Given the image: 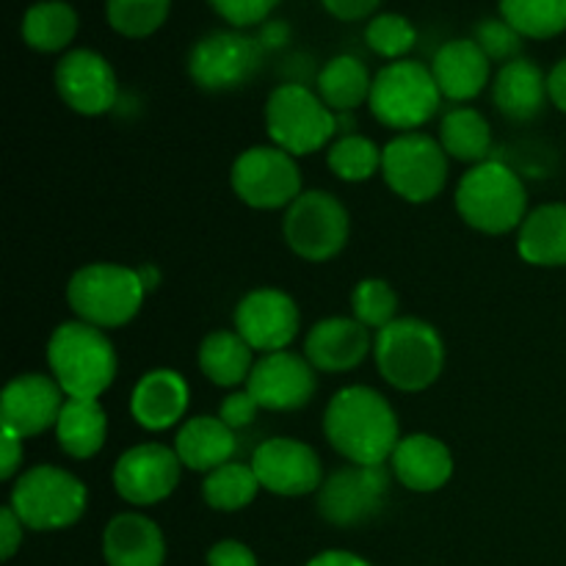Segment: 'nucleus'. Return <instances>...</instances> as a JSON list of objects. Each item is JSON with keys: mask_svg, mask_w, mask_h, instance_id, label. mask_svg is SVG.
I'll use <instances>...</instances> for the list:
<instances>
[{"mask_svg": "<svg viewBox=\"0 0 566 566\" xmlns=\"http://www.w3.org/2000/svg\"><path fill=\"white\" fill-rule=\"evenodd\" d=\"M457 213L484 235L520 230L528 216V193L514 169L501 160L473 166L457 186Z\"/></svg>", "mask_w": 566, "mask_h": 566, "instance_id": "20e7f679", "label": "nucleus"}, {"mask_svg": "<svg viewBox=\"0 0 566 566\" xmlns=\"http://www.w3.org/2000/svg\"><path fill=\"white\" fill-rule=\"evenodd\" d=\"M431 75H434L442 97L464 103L484 92L486 81H490V59L473 39H453L437 50Z\"/></svg>", "mask_w": 566, "mask_h": 566, "instance_id": "b1692460", "label": "nucleus"}, {"mask_svg": "<svg viewBox=\"0 0 566 566\" xmlns=\"http://www.w3.org/2000/svg\"><path fill=\"white\" fill-rule=\"evenodd\" d=\"M374 348L368 326L357 318H324L310 329L304 340V357L315 370L346 374L354 370Z\"/></svg>", "mask_w": 566, "mask_h": 566, "instance_id": "aec40b11", "label": "nucleus"}, {"mask_svg": "<svg viewBox=\"0 0 566 566\" xmlns=\"http://www.w3.org/2000/svg\"><path fill=\"white\" fill-rule=\"evenodd\" d=\"M376 368L381 379L401 392L429 390L446 368V343L440 332L420 318H396L376 332Z\"/></svg>", "mask_w": 566, "mask_h": 566, "instance_id": "7ed1b4c3", "label": "nucleus"}, {"mask_svg": "<svg viewBox=\"0 0 566 566\" xmlns=\"http://www.w3.org/2000/svg\"><path fill=\"white\" fill-rule=\"evenodd\" d=\"M352 310L359 324L379 332L398 318V293L390 282L370 276L352 291Z\"/></svg>", "mask_w": 566, "mask_h": 566, "instance_id": "e433bc0d", "label": "nucleus"}, {"mask_svg": "<svg viewBox=\"0 0 566 566\" xmlns=\"http://www.w3.org/2000/svg\"><path fill=\"white\" fill-rule=\"evenodd\" d=\"M61 385L44 374H22L6 385L0 398V431L20 437H36L42 431L55 429L59 415L64 409Z\"/></svg>", "mask_w": 566, "mask_h": 566, "instance_id": "a211bd4d", "label": "nucleus"}, {"mask_svg": "<svg viewBox=\"0 0 566 566\" xmlns=\"http://www.w3.org/2000/svg\"><path fill=\"white\" fill-rule=\"evenodd\" d=\"M321 3H324L326 11H329V14H335L337 20L354 22V20H363V17L374 14L376 6H379L381 0H321Z\"/></svg>", "mask_w": 566, "mask_h": 566, "instance_id": "a18cd8bd", "label": "nucleus"}, {"mask_svg": "<svg viewBox=\"0 0 566 566\" xmlns=\"http://www.w3.org/2000/svg\"><path fill=\"white\" fill-rule=\"evenodd\" d=\"M235 197L254 210L291 208L302 197V171L291 153L280 147H249L230 171Z\"/></svg>", "mask_w": 566, "mask_h": 566, "instance_id": "9b49d317", "label": "nucleus"}, {"mask_svg": "<svg viewBox=\"0 0 566 566\" xmlns=\"http://www.w3.org/2000/svg\"><path fill=\"white\" fill-rule=\"evenodd\" d=\"M247 390L260 409L269 412H296L313 401L318 390L315 368L307 357L293 352L263 354L249 374Z\"/></svg>", "mask_w": 566, "mask_h": 566, "instance_id": "dca6fc26", "label": "nucleus"}, {"mask_svg": "<svg viewBox=\"0 0 566 566\" xmlns=\"http://www.w3.org/2000/svg\"><path fill=\"white\" fill-rule=\"evenodd\" d=\"M169 6L171 0H105V17L122 36L144 39L164 25Z\"/></svg>", "mask_w": 566, "mask_h": 566, "instance_id": "c9c22d12", "label": "nucleus"}, {"mask_svg": "<svg viewBox=\"0 0 566 566\" xmlns=\"http://www.w3.org/2000/svg\"><path fill=\"white\" fill-rule=\"evenodd\" d=\"M265 127L274 147L291 155H313L337 133V116L302 83H282L265 103Z\"/></svg>", "mask_w": 566, "mask_h": 566, "instance_id": "6e6552de", "label": "nucleus"}, {"mask_svg": "<svg viewBox=\"0 0 566 566\" xmlns=\"http://www.w3.org/2000/svg\"><path fill=\"white\" fill-rule=\"evenodd\" d=\"M22 528H25V525L17 517L14 509L6 506L3 512H0V556H3V562H9L17 553V547L22 545Z\"/></svg>", "mask_w": 566, "mask_h": 566, "instance_id": "37998d69", "label": "nucleus"}, {"mask_svg": "<svg viewBox=\"0 0 566 566\" xmlns=\"http://www.w3.org/2000/svg\"><path fill=\"white\" fill-rule=\"evenodd\" d=\"M55 88L81 116H99L116 105L114 66L94 50H70L55 66Z\"/></svg>", "mask_w": 566, "mask_h": 566, "instance_id": "6ab92c4d", "label": "nucleus"}, {"mask_svg": "<svg viewBox=\"0 0 566 566\" xmlns=\"http://www.w3.org/2000/svg\"><path fill=\"white\" fill-rule=\"evenodd\" d=\"M48 363L66 398H99L116 379L114 343L86 321H66L50 335Z\"/></svg>", "mask_w": 566, "mask_h": 566, "instance_id": "f03ea898", "label": "nucleus"}, {"mask_svg": "<svg viewBox=\"0 0 566 566\" xmlns=\"http://www.w3.org/2000/svg\"><path fill=\"white\" fill-rule=\"evenodd\" d=\"M517 252L525 263L542 269L566 265V205H542L531 210L520 227Z\"/></svg>", "mask_w": 566, "mask_h": 566, "instance_id": "bb28decb", "label": "nucleus"}, {"mask_svg": "<svg viewBox=\"0 0 566 566\" xmlns=\"http://www.w3.org/2000/svg\"><path fill=\"white\" fill-rule=\"evenodd\" d=\"M390 492V473L385 464L368 468V464H348L335 470L324 479L318 490V512L326 523L337 528L368 523L381 512Z\"/></svg>", "mask_w": 566, "mask_h": 566, "instance_id": "ddd939ff", "label": "nucleus"}, {"mask_svg": "<svg viewBox=\"0 0 566 566\" xmlns=\"http://www.w3.org/2000/svg\"><path fill=\"white\" fill-rule=\"evenodd\" d=\"M547 94H551L553 105L566 114V59L558 61L551 75H547Z\"/></svg>", "mask_w": 566, "mask_h": 566, "instance_id": "49530a36", "label": "nucleus"}, {"mask_svg": "<svg viewBox=\"0 0 566 566\" xmlns=\"http://www.w3.org/2000/svg\"><path fill=\"white\" fill-rule=\"evenodd\" d=\"M103 556L108 566H164V534L144 514H116L103 531Z\"/></svg>", "mask_w": 566, "mask_h": 566, "instance_id": "5701e85b", "label": "nucleus"}, {"mask_svg": "<svg viewBox=\"0 0 566 566\" xmlns=\"http://www.w3.org/2000/svg\"><path fill=\"white\" fill-rule=\"evenodd\" d=\"M77 14L70 3L44 0L31 6L22 17V39L39 53H59L75 39Z\"/></svg>", "mask_w": 566, "mask_h": 566, "instance_id": "2f4dec72", "label": "nucleus"}, {"mask_svg": "<svg viewBox=\"0 0 566 566\" xmlns=\"http://www.w3.org/2000/svg\"><path fill=\"white\" fill-rule=\"evenodd\" d=\"M352 232L348 210L329 191H304L282 219V235L293 254L310 263H324L343 252Z\"/></svg>", "mask_w": 566, "mask_h": 566, "instance_id": "9d476101", "label": "nucleus"}, {"mask_svg": "<svg viewBox=\"0 0 566 566\" xmlns=\"http://www.w3.org/2000/svg\"><path fill=\"white\" fill-rule=\"evenodd\" d=\"M260 403L254 401V396L249 390H235L221 401L219 407V418L230 426L232 431L235 429H247L252 426V420L258 418Z\"/></svg>", "mask_w": 566, "mask_h": 566, "instance_id": "a19ab883", "label": "nucleus"}, {"mask_svg": "<svg viewBox=\"0 0 566 566\" xmlns=\"http://www.w3.org/2000/svg\"><path fill=\"white\" fill-rule=\"evenodd\" d=\"M324 434L329 446L352 464L390 462L401 442L396 409L374 387L354 385L335 392L324 412Z\"/></svg>", "mask_w": 566, "mask_h": 566, "instance_id": "f257e3e1", "label": "nucleus"}, {"mask_svg": "<svg viewBox=\"0 0 566 566\" xmlns=\"http://www.w3.org/2000/svg\"><path fill=\"white\" fill-rule=\"evenodd\" d=\"M22 468V440L20 437L0 431V479L11 481Z\"/></svg>", "mask_w": 566, "mask_h": 566, "instance_id": "c03bdc74", "label": "nucleus"}, {"mask_svg": "<svg viewBox=\"0 0 566 566\" xmlns=\"http://www.w3.org/2000/svg\"><path fill=\"white\" fill-rule=\"evenodd\" d=\"M265 48L260 39L238 31L208 33L188 55V75L205 92H232L247 86L263 64Z\"/></svg>", "mask_w": 566, "mask_h": 566, "instance_id": "f8f14e48", "label": "nucleus"}, {"mask_svg": "<svg viewBox=\"0 0 566 566\" xmlns=\"http://www.w3.org/2000/svg\"><path fill=\"white\" fill-rule=\"evenodd\" d=\"M252 470L260 486L271 495L302 497L318 492L324 484L321 459L307 442L291 437H274L258 446L252 457Z\"/></svg>", "mask_w": 566, "mask_h": 566, "instance_id": "2eb2a0df", "label": "nucleus"}, {"mask_svg": "<svg viewBox=\"0 0 566 566\" xmlns=\"http://www.w3.org/2000/svg\"><path fill=\"white\" fill-rule=\"evenodd\" d=\"M370 50L385 59L401 61L403 53L415 48L418 42V31H415L412 22L401 14H379L370 20L368 31H365Z\"/></svg>", "mask_w": 566, "mask_h": 566, "instance_id": "4c0bfd02", "label": "nucleus"}, {"mask_svg": "<svg viewBox=\"0 0 566 566\" xmlns=\"http://www.w3.org/2000/svg\"><path fill=\"white\" fill-rule=\"evenodd\" d=\"M182 462L175 448L144 442L122 453L114 464V490L133 506L166 501L180 484Z\"/></svg>", "mask_w": 566, "mask_h": 566, "instance_id": "4468645a", "label": "nucleus"}, {"mask_svg": "<svg viewBox=\"0 0 566 566\" xmlns=\"http://www.w3.org/2000/svg\"><path fill=\"white\" fill-rule=\"evenodd\" d=\"M199 368L216 387H238L249 381L254 348L235 329H216L199 343Z\"/></svg>", "mask_w": 566, "mask_h": 566, "instance_id": "c85d7f7f", "label": "nucleus"}, {"mask_svg": "<svg viewBox=\"0 0 566 566\" xmlns=\"http://www.w3.org/2000/svg\"><path fill=\"white\" fill-rule=\"evenodd\" d=\"M370 88H374V77L368 66L354 55H337L318 72V97L329 111L348 114L359 108L370 99Z\"/></svg>", "mask_w": 566, "mask_h": 566, "instance_id": "c756f323", "label": "nucleus"}, {"mask_svg": "<svg viewBox=\"0 0 566 566\" xmlns=\"http://www.w3.org/2000/svg\"><path fill=\"white\" fill-rule=\"evenodd\" d=\"M287 36H291V28H287L285 22H265L263 33H260V44H263L265 50H274L282 48V44L287 42Z\"/></svg>", "mask_w": 566, "mask_h": 566, "instance_id": "09e8293b", "label": "nucleus"}, {"mask_svg": "<svg viewBox=\"0 0 566 566\" xmlns=\"http://www.w3.org/2000/svg\"><path fill=\"white\" fill-rule=\"evenodd\" d=\"M440 144L448 158L462 164H484L492 147V130L475 108H453L440 122Z\"/></svg>", "mask_w": 566, "mask_h": 566, "instance_id": "7c9ffc66", "label": "nucleus"}, {"mask_svg": "<svg viewBox=\"0 0 566 566\" xmlns=\"http://www.w3.org/2000/svg\"><path fill=\"white\" fill-rule=\"evenodd\" d=\"M442 92L437 86L431 66L420 61H392L376 72L370 88V114L392 130L415 133L440 111Z\"/></svg>", "mask_w": 566, "mask_h": 566, "instance_id": "423d86ee", "label": "nucleus"}, {"mask_svg": "<svg viewBox=\"0 0 566 566\" xmlns=\"http://www.w3.org/2000/svg\"><path fill=\"white\" fill-rule=\"evenodd\" d=\"M144 282L138 269H127L119 263H92L72 274L66 285V302L77 321L97 326V329H116L130 324L142 310Z\"/></svg>", "mask_w": 566, "mask_h": 566, "instance_id": "39448f33", "label": "nucleus"}, {"mask_svg": "<svg viewBox=\"0 0 566 566\" xmlns=\"http://www.w3.org/2000/svg\"><path fill=\"white\" fill-rule=\"evenodd\" d=\"M88 492L77 475L53 464H36L17 479L9 506L31 531H61L83 517Z\"/></svg>", "mask_w": 566, "mask_h": 566, "instance_id": "0eeeda50", "label": "nucleus"}, {"mask_svg": "<svg viewBox=\"0 0 566 566\" xmlns=\"http://www.w3.org/2000/svg\"><path fill=\"white\" fill-rule=\"evenodd\" d=\"M298 324L302 315L296 302L276 287H258L235 307V332L254 352H285L298 335Z\"/></svg>", "mask_w": 566, "mask_h": 566, "instance_id": "f3484780", "label": "nucleus"}, {"mask_svg": "<svg viewBox=\"0 0 566 566\" xmlns=\"http://www.w3.org/2000/svg\"><path fill=\"white\" fill-rule=\"evenodd\" d=\"M175 451L180 457L182 468L193 473H213L221 464L232 462L238 451L235 431L219 418V415H199L186 420L177 431Z\"/></svg>", "mask_w": 566, "mask_h": 566, "instance_id": "393cba45", "label": "nucleus"}, {"mask_svg": "<svg viewBox=\"0 0 566 566\" xmlns=\"http://www.w3.org/2000/svg\"><path fill=\"white\" fill-rule=\"evenodd\" d=\"M276 3L280 0H210V6L235 28L258 25L271 14Z\"/></svg>", "mask_w": 566, "mask_h": 566, "instance_id": "ea45409f", "label": "nucleus"}, {"mask_svg": "<svg viewBox=\"0 0 566 566\" xmlns=\"http://www.w3.org/2000/svg\"><path fill=\"white\" fill-rule=\"evenodd\" d=\"M188 409V385L177 370L155 368L138 379L130 396V412L147 431H166L180 423Z\"/></svg>", "mask_w": 566, "mask_h": 566, "instance_id": "412c9836", "label": "nucleus"}, {"mask_svg": "<svg viewBox=\"0 0 566 566\" xmlns=\"http://www.w3.org/2000/svg\"><path fill=\"white\" fill-rule=\"evenodd\" d=\"M307 566H370V564L365 562V558L354 556V553L326 551V553H318V556H315Z\"/></svg>", "mask_w": 566, "mask_h": 566, "instance_id": "de8ad7c7", "label": "nucleus"}, {"mask_svg": "<svg viewBox=\"0 0 566 566\" xmlns=\"http://www.w3.org/2000/svg\"><path fill=\"white\" fill-rule=\"evenodd\" d=\"M473 42L479 44L490 61H514L523 50V36L506 20H481L475 25Z\"/></svg>", "mask_w": 566, "mask_h": 566, "instance_id": "58836bf2", "label": "nucleus"}, {"mask_svg": "<svg viewBox=\"0 0 566 566\" xmlns=\"http://www.w3.org/2000/svg\"><path fill=\"white\" fill-rule=\"evenodd\" d=\"M108 418L99 398H66L55 423L59 448L72 459H92L103 451Z\"/></svg>", "mask_w": 566, "mask_h": 566, "instance_id": "cd10ccee", "label": "nucleus"}, {"mask_svg": "<svg viewBox=\"0 0 566 566\" xmlns=\"http://www.w3.org/2000/svg\"><path fill=\"white\" fill-rule=\"evenodd\" d=\"M208 566H258V558L241 542L224 539L219 545L210 547L208 553Z\"/></svg>", "mask_w": 566, "mask_h": 566, "instance_id": "79ce46f5", "label": "nucleus"}, {"mask_svg": "<svg viewBox=\"0 0 566 566\" xmlns=\"http://www.w3.org/2000/svg\"><path fill=\"white\" fill-rule=\"evenodd\" d=\"M390 464L396 479L412 492L442 490L453 475L451 451L446 442L431 434L401 437Z\"/></svg>", "mask_w": 566, "mask_h": 566, "instance_id": "4be33fe9", "label": "nucleus"}, {"mask_svg": "<svg viewBox=\"0 0 566 566\" xmlns=\"http://www.w3.org/2000/svg\"><path fill=\"white\" fill-rule=\"evenodd\" d=\"M326 164L340 180L346 182H365L381 169V149L370 138L346 133L337 138L326 153Z\"/></svg>", "mask_w": 566, "mask_h": 566, "instance_id": "f704fd0d", "label": "nucleus"}, {"mask_svg": "<svg viewBox=\"0 0 566 566\" xmlns=\"http://www.w3.org/2000/svg\"><path fill=\"white\" fill-rule=\"evenodd\" d=\"M547 77L528 59H514L501 66L492 88L495 108L512 122H531L547 103Z\"/></svg>", "mask_w": 566, "mask_h": 566, "instance_id": "a878e982", "label": "nucleus"}, {"mask_svg": "<svg viewBox=\"0 0 566 566\" xmlns=\"http://www.w3.org/2000/svg\"><path fill=\"white\" fill-rule=\"evenodd\" d=\"M381 175L396 197L415 205L431 202L448 182V155L440 138L401 133L381 149Z\"/></svg>", "mask_w": 566, "mask_h": 566, "instance_id": "1a4fd4ad", "label": "nucleus"}, {"mask_svg": "<svg viewBox=\"0 0 566 566\" xmlns=\"http://www.w3.org/2000/svg\"><path fill=\"white\" fill-rule=\"evenodd\" d=\"M501 20L520 36H558L566 31V0H501Z\"/></svg>", "mask_w": 566, "mask_h": 566, "instance_id": "72a5a7b5", "label": "nucleus"}, {"mask_svg": "<svg viewBox=\"0 0 566 566\" xmlns=\"http://www.w3.org/2000/svg\"><path fill=\"white\" fill-rule=\"evenodd\" d=\"M263 490L254 475L252 464L227 462L219 470L208 473L202 484V497L216 512H241Z\"/></svg>", "mask_w": 566, "mask_h": 566, "instance_id": "473e14b6", "label": "nucleus"}, {"mask_svg": "<svg viewBox=\"0 0 566 566\" xmlns=\"http://www.w3.org/2000/svg\"><path fill=\"white\" fill-rule=\"evenodd\" d=\"M138 274H142V282H144V291H155V287H158V282H160V274H158V269H155V265H144V269H138Z\"/></svg>", "mask_w": 566, "mask_h": 566, "instance_id": "8fccbe9b", "label": "nucleus"}]
</instances>
